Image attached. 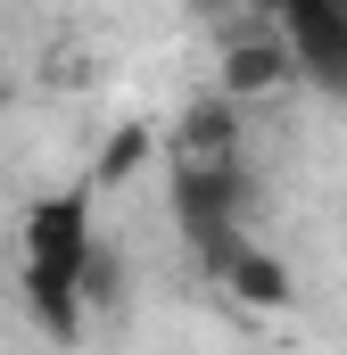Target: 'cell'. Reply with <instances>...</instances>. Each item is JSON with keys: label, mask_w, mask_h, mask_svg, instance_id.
Instances as JSON below:
<instances>
[{"label": "cell", "mask_w": 347, "mask_h": 355, "mask_svg": "<svg viewBox=\"0 0 347 355\" xmlns=\"http://www.w3.org/2000/svg\"><path fill=\"white\" fill-rule=\"evenodd\" d=\"M91 198L99 190H50L25 207V240H17V289H25V314L67 347L83 339V272H91V248H99V223H91Z\"/></svg>", "instance_id": "6da1fadb"}, {"label": "cell", "mask_w": 347, "mask_h": 355, "mask_svg": "<svg viewBox=\"0 0 347 355\" xmlns=\"http://www.w3.org/2000/svg\"><path fill=\"white\" fill-rule=\"evenodd\" d=\"M198 265H207V281H215L232 306H257V314H289V306H298V281H289V265H281L264 240H248V232L207 240V248H198Z\"/></svg>", "instance_id": "3957f363"}, {"label": "cell", "mask_w": 347, "mask_h": 355, "mask_svg": "<svg viewBox=\"0 0 347 355\" xmlns=\"http://www.w3.org/2000/svg\"><path fill=\"white\" fill-rule=\"evenodd\" d=\"M273 25L289 33L298 75L314 91H331V99H347V0H281Z\"/></svg>", "instance_id": "277c9868"}, {"label": "cell", "mask_w": 347, "mask_h": 355, "mask_svg": "<svg viewBox=\"0 0 347 355\" xmlns=\"http://www.w3.org/2000/svg\"><path fill=\"white\" fill-rule=\"evenodd\" d=\"M248 198H257V182H248L240 157H174V223H182L190 248L240 232Z\"/></svg>", "instance_id": "7a4b0ae2"}, {"label": "cell", "mask_w": 347, "mask_h": 355, "mask_svg": "<svg viewBox=\"0 0 347 355\" xmlns=\"http://www.w3.org/2000/svg\"><path fill=\"white\" fill-rule=\"evenodd\" d=\"M174 157H240V99L207 91L174 116Z\"/></svg>", "instance_id": "8992f818"}, {"label": "cell", "mask_w": 347, "mask_h": 355, "mask_svg": "<svg viewBox=\"0 0 347 355\" xmlns=\"http://www.w3.org/2000/svg\"><path fill=\"white\" fill-rule=\"evenodd\" d=\"M149 157H158V124H116L108 141H99V157H91V190H124V182L149 174Z\"/></svg>", "instance_id": "52a82bcc"}, {"label": "cell", "mask_w": 347, "mask_h": 355, "mask_svg": "<svg viewBox=\"0 0 347 355\" xmlns=\"http://www.w3.org/2000/svg\"><path fill=\"white\" fill-rule=\"evenodd\" d=\"M116 289H124V272H116V248L99 240V248H91V272H83V297L99 306V297H116Z\"/></svg>", "instance_id": "ba28073f"}, {"label": "cell", "mask_w": 347, "mask_h": 355, "mask_svg": "<svg viewBox=\"0 0 347 355\" xmlns=\"http://www.w3.org/2000/svg\"><path fill=\"white\" fill-rule=\"evenodd\" d=\"M281 83H298V50H289V33H281V25H248V33H232V42H223L215 91H232V99L248 107V99H273Z\"/></svg>", "instance_id": "5b68a950"}]
</instances>
